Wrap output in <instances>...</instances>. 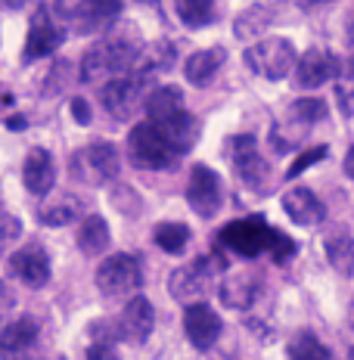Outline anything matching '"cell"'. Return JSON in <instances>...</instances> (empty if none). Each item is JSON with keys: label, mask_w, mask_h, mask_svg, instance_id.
Returning a JSON list of instances; mask_svg holds the SVG:
<instances>
[{"label": "cell", "mask_w": 354, "mask_h": 360, "mask_svg": "<svg viewBox=\"0 0 354 360\" xmlns=\"http://www.w3.org/2000/svg\"><path fill=\"white\" fill-rule=\"evenodd\" d=\"M224 270H227V258L221 252H206L199 258H193L190 264L177 267L168 280V289L177 302H196L202 292L212 286L215 276L224 274Z\"/></svg>", "instance_id": "cell-4"}, {"label": "cell", "mask_w": 354, "mask_h": 360, "mask_svg": "<svg viewBox=\"0 0 354 360\" xmlns=\"http://www.w3.org/2000/svg\"><path fill=\"white\" fill-rule=\"evenodd\" d=\"M22 180H25V190L34 193V196H47L56 184V168L53 159H50L47 149L34 146L32 153L25 155V165H22Z\"/></svg>", "instance_id": "cell-20"}, {"label": "cell", "mask_w": 354, "mask_h": 360, "mask_svg": "<svg viewBox=\"0 0 354 360\" xmlns=\"http://www.w3.org/2000/svg\"><path fill=\"white\" fill-rule=\"evenodd\" d=\"M255 295H258V276L255 274H230L227 280L221 283V289H217V298H221L224 307H230V311H246V307H252Z\"/></svg>", "instance_id": "cell-23"}, {"label": "cell", "mask_w": 354, "mask_h": 360, "mask_svg": "<svg viewBox=\"0 0 354 360\" xmlns=\"http://www.w3.org/2000/svg\"><path fill=\"white\" fill-rule=\"evenodd\" d=\"M345 174L354 180V146L348 149V155H345Z\"/></svg>", "instance_id": "cell-38"}, {"label": "cell", "mask_w": 354, "mask_h": 360, "mask_svg": "<svg viewBox=\"0 0 354 360\" xmlns=\"http://www.w3.org/2000/svg\"><path fill=\"white\" fill-rule=\"evenodd\" d=\"M87 360H118V354L112 351V345H94V348L87 351Z\"/></svg>", "instance_id": "cell-36"}, {"label": "cell", "mask_w": 354, "mask_h": 360, "mask_svg": "<svg viewBox=\"0 0 354 360\" xmlns=\"http://www.w3.org/2000/svg\"><path fill=\"white\" fill-rule=\"evenodd\" d=\"M153 124L159 127L165 143L175 149L177 155L190 153V149L196 146V140H199V118H196L193 112H187V109H177L175 115L159 118V122H153Z\"/></svg>", "instance_id": "cell-16"}, {"label": "cell", "mask_w": 354, "mask_h": 360, "mask_svg": "<svg viewBox=\"0 0 354 360\" xmlns=\"http://www.w3.org/2000/svg\"><path fill=\"white\" fill-rule=\"evenodd\" d=\"M127 155H131L134 168L140 171H171L180 162V155L165 143V137L153 122H140L127 134Z\"/></svg>", "instance_id": "cell-3"}, {"label": "cell", "mask_w": 354, "mask_h": 360, "mask_svg": "<svg viewBox=\"0 0 354 360\" xmlns=\"http://www.w3.org/2000/svg\"><path fill=\"white\" fill-rule=\"evenodd\" d=\"M78 217H81V199L69 196V193L41 208V224H47V227H65V224H75Z\"/></svg>", "instance_id": "cell-29"}, {"label": "cell", "mask_w": 354, "mask_h": 360, "mask_svg": "<svg viewBox=\"0 0 354 360\" xmlns=\"http://www.w3.org/2000/svg\"><path fill=\"white\" fill-rule=\"evenodd\" d=\"M37 342V320L19 317L0 333V357L4 360H25L32 345Z\"/></svg>", "instance_id": "cell-21"}, {"label": "cell", "mask_w": 354, "mask_h": 360, "mask_svg": "<svg viewBox=\"0 0 354 360\" xmlns=\"http://www.w3.org/2000/svg\"><path fill=\"white\" fill-rule=\"evenodd\" d=\"M10 267H13V274H16L19 280L25 283V286H32V289L47 286V280H50V258L37 243L25 245V249H19V252H13Z\"/></svg>", "instance_id": "cell-17"}, {"label": "cell", "mask_w": 354, "mask_h": 360, "mask_svg": "<svg viewBox=\"0 0 354 360\" xmlns=\"http://www.w3.org/2000/svg\"><path fill=\"white\" fill-rule=\"evenodd\" d=\"M348 44L354 47V13H351V19H348Z\"/></svg>", "instance_id": "cell-41"}, {"label": "cell", "mask_w": 354, "mask_h": 360, "mask_svg": "<svg viewBox=\"0 0 354 360\" xmlns=\"http://www.w3.org/2000/svg\"><path fill=\"white\" fill-rule=\"evenodd\" d=\"M327 153H329L327 146H311V149H305V153H301L298 159L292 162V168H289V174H286V177H289V180H292V177H298L301 171H308L311 165H317V162L327 159Z\"/></svg>", "instance_id": "cell-34"}, {"label": "cell", "mask_w": 354, "mask_h": 360, "mask_svg": "<svg viewBox=\"0 0 354 360\" xmlns=\"http://www.w3.org/2000/svg\"><path fill=\"white\" fill-rule=\"evenodd\" d=\"M140 4H149V6H153V4H156V0H140Z\"/></svg>", "instance_id": "cell-43"}, {"label": "cell", "mask_w": 354, "mask_h": 360, "mask_svg": "<svg viewBox=\"0 0 354 360\" xmlns=\"http://www.w3.org/2000/svg\"><path fill=\"white\" fill-rule=\"evenodd\" d=\"M171 65H175V44L171 41H153L146 44V47H140L137 53V63H134V75H140V78L153 81L156 75H165L171 72Z\"/></svg>", "instance_id": "cell-22"}, {"label": "cell", "mask_w": 354, "mask_h": 360, "mask_svg": "<svg viewBox=\"0 0 354 360\" xmlns=\"http://www.w3.org/2000/svg\"><path fill=\"white\" fill-rule=\"evenodd\" d=\"M0 6L4 10H19V6H25V0H0Z\"/></svg>", "instance_id": "cell-40"}, {"label": "cell", "mask_w": 354, "mask_h": 360, "mask_svg": "<svg viewBox=\"0 0 354 360\" xmlns=\"http://www.w3.org/2000/svg\"><path fill=\"white\" fill-rule=\"evenodd\" d=\"M286 115L292 118V122H298L301 127H311L314 122H323L327 118V103L317 100V96H308V100H296L289 106Z\"/></svg>", "instance_id": "cell-32"}, {"label": "cell", "mask_w": 354, "mask_h": 360, "mask_svg": "<svg viewBox=\"0 0 354 360\" xmlns=\"http://www.w3.org/2000/svg\"><path fill=\"white\" fill-rule=\"evenodd\" d=\"M221 329H224V323H221V317H217V311H212V304L190 302L184 307V333L193 348H199V351L215 348V342L221 339Z\"/></svg>", "instance_id": "cell-13"}, {"label": "cell", "mask_w": 354, "mask_h": 360, "mask_svg": "<svg viewBox=\"0 0 354 360\" xmlns=\"http://www.w3.org/2000/svg\"><path fill=\"white\" fill-rule=\"evenodd\" d=\"M140 106L146 109L149 122H159V118H168V115H175L177 109H184V96H180L177 87H156L153 94L143 96Z\"/></svg>", "instance_id": "cell-27"}, {"label": "cell", "mask_w": 354, "mask_h": 360, "mask_svg": "<svg viewBox=\"0 0 354 360\" xmlns=\"http://www.w3.org/2000/svg\"><path fill=\"white\" fill-rule=\"evenodd\" d=\"M327 258L342 276L354 274V239L345 227H336V233L327 236Z\"/></svg>", "instance_id": "cell-26"}, {"label": "cell", "mask_w": 354, "mask_h": 360, "mask_svg": "<svg viewBox=\"0 0 354 360\" xmlns=\"http://www.w3.org/2000/svg\"><path fill=\"white\" fill-rule=\"evenodd\" d=\"M6 127H10V131H22V127H25V115H13L10 122H6Z\"/></svg>", "instance_id": "cell-39"}, {"label": "cell", "mask_w": 354, "mask_h": 360, "mask_svg": "<svg viewBox=\"0 0 354 360\" xmlns=\"http://www.w3.org/2000/svg\"><path fill=\"white\" fill-rule=\"evenodd\" d=\"M149 81L140 78V75L127 72V75H118V78H109L100 90V100L106 112L115 122H131L134 112L140 109L143 103V90H146Z\"/></svg>", "instance_id": "cell-9"}, {"label": "cell", "mask_w": 354, "mask_h": 360, "mask_svg": "<svg viewBox=\"0 0 354 360\" xmlns=\"http://www.w3.org/2000/svg\"><path fill=\"white\" fill-rule=\"evenodd\" d=\"M63 41H65V28L56 25L53 13H50L47 6H41L32 19V28H28L22 59H25V63H34V59H41V56L56 53V50L63 47Z\"/></svg>", "instance_id": "cell-12"}, {"label": "cell", "mask_w": 354, "mask_h": 360, "mask_svg": "<svg viewBox=\"0 0 354 360\" xmlns=\"http://www.w3.org/2000/svg\"><path fill=\"white\" fill-rule=\"evenodd\" d=\"M78 249L94 258V255H103L109 249V224L103 221L100 214H90L81 221L78 227Z\"/></svg>", "instance_id": "cell-25"}, {"label": "cell", "mask_w": 354, "mask_h": 360, "mask_svg": "<svg viewBox=\"0 0 354 360\" xmlns=\"http://www.w3.org/2000/svg\"><path fill=\"white\" fill-rule=\"evenodd\" d=\"M292 69H296V84L301 90H314V87H323L327 81H333L339 69H342V63L327 47H311L308 53H301L296 59Z\"/></svg>", "instance_id": "cell-14"}, {"label": "cell", "mask_w": 354, "mask_h": 360, "mask_svg": "<svg viewBox=\"0 0 354 360\" xmlns=\"http://www.w3.org/2000/svg\"><path fill=\"white\" fill-rule=\"evenodd\" d=\"M153 239H156V245H159V249L171 252V255H177L187 243H190V227H184V224H175V221H168V224H156Z\"/></svg>", "instance_id": "cell-31"}, {"label": "cell", "mask_w": 354, "mask_h": 360, "mask_svg": "<svg viewBox=\"0 0 354 360\" xmlns=\"http://www.w3.org/2000/svg\"><path fill=\"white\" fill-rule=\"evenodd\" d=\"M72 118L78 124H90V106L84 100H72Z\"/></svg>", "instance_id": "cell-37"}, {"label": "cell", "mask_w": 354, "mask_h": 360, "mask_svg": "<svg viewBox=\"0 0 354 360\" xmlns=\"http://www.w3.org/2000/svg\"><path fill=\"white\" fill-rule=\"evenodd\" d=\"M283 212L292 224H298V227H317V224H323V217H327L323 202L314 196L308 186H292V190H286Z\"/></svg>", "instance_id": "cell-19"}, {"label": "cell", "mask_w": 354, "mask_h": 360, "mask_svg": "<svg viewBox=\"0 0 354 360\" xmlns=\"http://www.w3.org/2000/svg\"><path fill=\"white\" fill-rule=\"evenodd\" d=\"M175 6H177L180 22H184L187 28H202L217 19L215 0H175Z\"/></svg>", "instance_id": "cell-30"}, {"label": "cell", "mask_w": 354, "mask_h": 360, "mask_svg": "<svg viewBox=\"0 0 354 360\" xmlns=\"http://www.w3.org/2000/svg\"><path fill=\"white\" fill-rule=\"evenodd\" d=\"M227 59V50L224 47H206V50H196V53L187 56V65H184V75L193 87H206L208 81L215 78V72L224 65Z\"/></svg>", "instance_id": "cell-24"}, {"label": "cell", "mask_w": 354, "mask_h": 360, "mask_svg": "<svg viewBox=\"0 0 354 360\" xmlns=\"http://www.w3.org/2000/svg\"><path fill=\"white\" fill-rule=\"evenodd\" d=\"M187 202L199 217H215L221 212L224 190H221V177L215 174L208 165H193L190 180H187Z\"/></svg>", "instance_id": "cell-11"}, {"label": "cell", "mask_w": 354, "mask_h": 360, "mask_svg": "<svg viewBox=\"0 0 354 360\" xmlns=\"http://www.w3.org/2000/svg\"><path fill=\"white\" fill-rule=\"evenodd\" d=\"M72 32L78 34H100L109 32L112 22L122 16V0H75V6L63 13Z\"/></svg>", "instance_id": "cell-10"}, {"label": "cell", "mask_w": 354, "mask_h": 360, "mask_svg": "<svg viewBox=\"0 0 354 360\" xmlns=\"http://www.w3.org/2000/svg\"><path fill=\"white\" fill-rule=\"evenodd\" d=\"M230 159H233V171L243 180L252 193H267L270 186V165L261 159L258 153V140L252 134H239L230 140Z\"/></svg>", "instance_id": "cell-8"}, {"label": "cell", "mask_w": 354, "mask_h": 360, "mask_svg": "<svg viewBox=\"0 0 354 360\" xmlns=\"http://www.w3.org/2000/svg\"><path fill=\"white\" fill-rule=\"evenodd\" d=\"M153 326H156L153 302L143 295H134L131 302L125 304L122 320H118V339H127L131 345H143L153 335Z\"/></svg>", "instance_id": "cell-15"}, {"label": "cell", "mask_w": 354, "mask_h": 360, "mask_svg": "<svg viewBox=\"0 0 354 360\" xmlns=\"http://www.w3.org/2000/svg\"><path fill=\"white\" fill-rule=\"evenodd\" d=\"M118 171H122V162H118L115 146L103 143V140H96V143L78 149L75 159H72V174L78 180H84V184H94V186L115 180Z\"/></svg>", "instance_id": "cell-7"}, {"label": "cell", "mask_w": 354, "mask_h": 360, "mask_svg": "<svg viewBox=\"0 0 354 360\" xmlns=\"http://www.w3.org/2000/svg\"><path fill=\"white\" fill-rule=\"evenodd\" d=\"M280 4L283 0H255V4H248L236 16V22H233V34L239 41H252L261 32H267L277 22V16H280Z\"/></svg>", "instance_id": "cell-18"}, {"label": "cell", "mask_w": 354, "mask_h": 360, "mask_svg": "<svg viewBox=\"0 0 354 360\" xmlns=\"http://www.w3.org/2000/svg\"><path fill=\"white\" fill-rule=\"evenodd\" d=\"M69 78H72V65L63 59V63H56V69L47 75V81H53V84L44 87V94H59V90L69 84Z\"/></svg>", "instance_id": "cell-35"}, {"label": "cell", "mask_w": 354, "mask_h": 360, "mask_svg": "<svg viewBox=\"0 0 354 360\" xmlns=\"http://www.w3.org/2000/svg\"><path fill=\"white\" fill-rule=\"evenodd\" d=\"M143 286V261L137 255H109L100 267H96V289L106 298H125Z\"/></svg>", "instance_id": "cell-5"}, {"label": "cell", "mask_w": 354, "mask_h": 360, "mask_svg": "<svg viewBox=\"0 0 354 360\" xmlns=\"http://www.w3.org/2000/svg\"><path fill=\"white\" fill-rule=\"evenodd\" d=\"M348 360H354V348H351V351H348Z\"/></svg>", "instance_id": "cell-44"}, {"label": "cell", "mask_w": 354, "mask_h": 360, "mask_svg": "<svg viewBox=\"0 0 354 360\" xmlns=\"http://www.w3.org/2000/svg\"><path fill=\"white\" fill-rule=\"evenodd\" d=\"M217 243L224 249H230L239 258H258V255H270L277 264H286V261L296 255V239L280 233L277 227H270L265 217L252 214L243 217V221H230L221 227L217 233Z\"/></svg>", "instance_id": "cell-1"}, {"label": "cell", "mask_w": 354, "mask_h": 360, "mask_svg": "<svg viewBox=\"0 0 354 360\" xmlns=\"http://www.w3.org/2000/svg\"><path fill=\"white\" fill-rule=\"evenodd\" d=\"M348 326H351V333H354V298H351V304H348Z\"/></svg>", "instance_id": "cell-42"}, {"label": "cell", "mask_w": 354, "mask_h": 360, "mask_svg": "<svg viewBox=\"0 0 354 360\" xmlns=\"http://www.w3.org/2000/svg\"><path fill=\"white\" fill-rule=\"evenodd\" d=\"M296 59H298L296 47L286 37H261L258 44H252L246 50V65L267 81H283L292 72Z\"/></svg>", "instance_id": "cell-6"}, {"label": "cell", "mask_w": 354, "mask_h": 360, "mask_svg": "<svg viewBox=\"0 0 354 360\" xmlns=\"http://www.w3.org/2000/svg\"><path fill=\"white\" fill-rule=\"evenodd\" d=\"M336 103L342 115H354V56L336 75Z\"/></svg>", "instance_id": "cell-33"}, {"label": "cell", "mask_w": 354, "mask_h": 360, "mask_svg": "<svg viewBox=\"0 0 354 360\" xmlns=\"http://www.w3.org/2000/svg\"><path fill=\"white\" fill-rule=\"evenodd\" d=\"M289 360H336V357L311 329H298L289 339Z\"/></svg>", "instance_id": "cell-28"}, {"label": "cell", "mask_w": 354, "mask_h": 360, "mask_svg": "<svg viewBox=\"0 0 354 360\" xmlns=\"http://www.w3.org/2000/svg\"><path fill=\"white\" fill-rule=\"evenodd\" d=\"M140 47H143L140 34L131 25L112 32L109 37L96 41L81 56V81L90 84V81H109V78H118V75H127L134 69V63H137Z\"/></svg>", "instance_id": "cell-2"}]
</instances>
